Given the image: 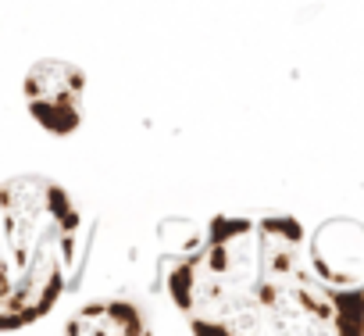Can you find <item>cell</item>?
Segmentation results:
<instances>
[{"label":"cell","instance_id":"6da1fadb","mask_svg":"<svg viewBox=\"0 0 364 336\" xmlns=\"http://www.w3.org/2000/svg\"><path fill=\"white\" fill-rule=\"evenodd\" d=\"M168 297L197 332H307L336 325L286 215H215L168 261Z\"/></svg>","mask_w":364,"mask_h":336},{"label":"cell","instance_id":"7a4b0ae2","mask_svg":"<svg viewBox=\"0 0 364 336\" xmlns=\"http://www.w3.org/2000/svg\"><path fill=\"white\" fill-rule=\"evenodd\" d=\"M82 254V215L47 176L0 183V329H22L54 311Z\"/></svg>","mask_w":364,"mask_h":336},{"label":"cell","instance_id":"3957f363","mask_svg":"<svg viewBox=\"0 0 364 336\" xmlns=\"http://www.w3.org/2000/svg\"><path fill=\"white\" fill-rule=\"evenodd\" d=\"M26 104L33 118L58 136H68L82 122V93H86V75L82 68L68 61H40L26 75Z\"/></svg>","mask_w":364,"mask_h":336},{"label":"cell","instance_id":"277c9868","mask_svg":"<svg viewBox=\"0 0 364 336\" xmlns=\"http://www.w3.org/2000/svg\"><path fill=\"white\" fill-rule=\"evenodd\" d=\"M68 332H146V318L132 300H93L68 318Z\"/></svg>","mask_w":364,"mask_h":336}]
</instances>
